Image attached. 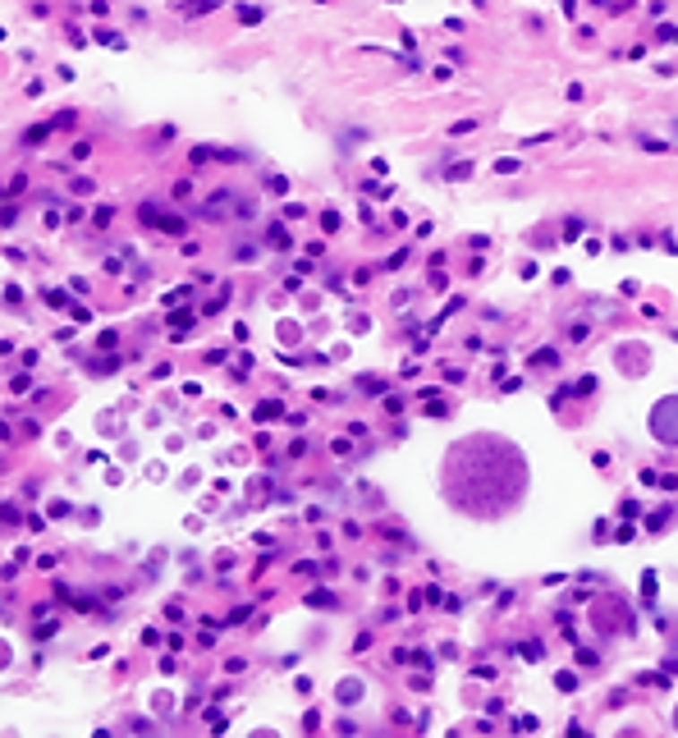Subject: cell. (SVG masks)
I'll return each instance as SVG.
<instances>
[{"label": "cell", "mask_w": 678, "mask_h": 738, "mask_svg": "<svg viewBox=\"0 0 678 738\" xmlns=\"http://www.w3.org/2000/svg\"><path fill=\"white\" fill-rule=\"evenodd\" d=\"M528 459L504 436H468L445 454V500L468 519H504L528 495Z\"/></svg>", "instance_id": "cell-1"}, {"label": "cell", "mask_w": 678, "mask_h": 738, "mask_svg": "<svg viewBox=\"0 0 678 738\" xmlns=\"http://www.w3.org/2000/svg\"><path fill=\"white\" fill-rule=\"evenodd\" d=\"M651 436L660 445H678V395H669L651 408Z\"/></svg>", "instance_id": "cell-2"}, {"label": "cell", "mask_w": 678, "mask_h": 738, "mask_svg": "<svg viewBox=\"0 0 678 738\" xmlns=\"http://www.w3.org/2000/svg\"><path fill=\"white\" fill-rule=\"evenodd\" d=\"M47 303H51V307H64V303H69V298H64V294H60V289H47Z\"/></svg>", "instance_id": "cell-5"}, {"label": "cell", "mask_w": 678, "mask_h": 738, "mask_svg": "<svg viewBox=\"0 0 678 738\" xmlns=\"http://www.w3.org/2000/svg\"><path fill=\"white\" fill-rule=\"evenodd\" d=\"M674 729H678V711H674Z\"/></svg>", "instance_id": "cell-6"}, {"label": "cell", "mask_w": 678, "mask_h": 738, "mask_svg": "<svg viewBox=\"0 0 678 738\" xmlns=\"http://www.w3.org/2000/svg\"><path fill=\"white\" fill-rule=\"evenodd\" d=\"M161 229H170V235H184V220H179V216H166Z\"/></svg>", "instance_id": "cell-4"}, {"label": "cell", "mask_w": 678, "mask_h": 738, "mask_svg": "<svg viewBox=\"0 0 678 738\" xmlns=\"http://www.w3.org/2000/svg\"><path fill=\"white\" fill-rule=\"evenodd\" d=\"M357 692H363V683H357V679L339 683V702H357Z\"/></svg>", "instance_id": "cell-3"}]
</instances>
